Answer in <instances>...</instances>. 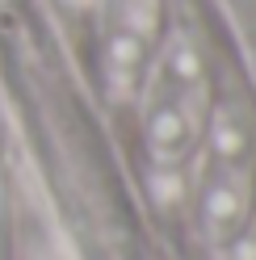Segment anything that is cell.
Instances as JSON below:
<instances>
[{"instance_id":"obj_1","label":"cell","mask_w":256,"mask_h":260,"mask_svg":"<svg viewBox=\"0 0 256 260\" xmlns=\"http://www.w3.org/2000/svg\"><path fill=\"white\" fill-rule=\"evenodd\" d=\"M139 126L155 185L185 189V172L210 126V72L189 29H172L159 42L139 88Z\"/></svg>"},{"instance_id":"obj_2","label":"cell","mask_w":256,"mask_h":260,"mask_svg":"<svg viewBox=\"0 0 256 260\" xmlns=\"http://www.w3.org/2000/svg\"><path fill=\"white\" fill-rule=\"evenodd\" d=\"M185 189L194 206V231L210 252H222L248 235L256 202V126L244 105H222L210 113Z\"/></svg>"},{"instance_id":"obj_3","label":"cell","mask_w":256,"mask_h":260,"mask_svg":"<svg viewBox=\"0 0 256 260\" xmlns=\"http://www.w3.org/2000/svg\"><path fill=\"white\" fill-rule=\"evenodd\" d=\"M164 0H101V80L109 101L131 105L159 51Z\"/></svg>"}]
</instances>
